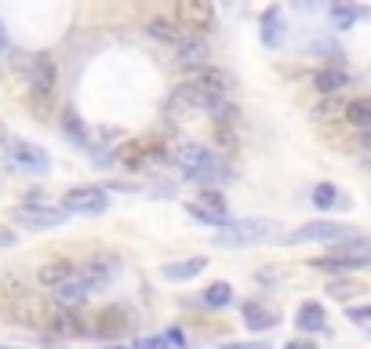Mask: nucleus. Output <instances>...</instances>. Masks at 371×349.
Returning <instances> with one entry per match:
<instances>
[{"instance_id":"30","label":"nucleus","mask_w":371,"mask_h":349,"mask_svg":"<svg viewBox=\"0 0 371 349\" xmlns=\"http://www.w3.org/2000/svg\"><path fill=\"white\" fill-rule=\"evenodd\" d=\"M364 288L361 284H353V280H331L328 284V295L335 298V302H349V298H357Z\"/></svg>"},{"instance_id":"17","label":"nucleus","mask_w":371,"mask_h":349,"mask_svg":"<svg viewBox=\"0 0 371 349\" xmlns=\"http://www.w3.org/2000/svg\"><path fill=\"white\" fill-rule=\"evenodd\" d=\"M189 84H197L204 91H215V95H226L230 91V76H226L222 70H215V66H197V70H189Z\"/></svg>"},{"instance_id":"3","label":"nucleus","mask_w":371,"mask_h":349,"mask_svg":"<svg viewBox=\"0 0 371 349\" xmlns=\"http://www.w3.org/2000/svg\"><path fill=\"white\" fill-rule=\"evenodd\" d=\"M55 81H58V70H55L52 55L40 51V55L29 58V106L44 113L55 99Z\"/></svg>"},{"instance_id":"26","label":"nucleus","mask_w":371,"mask_h":349,"mask_svg":"<svg viewBox=\"0 0 371 349\" xmlns=\"http://www.w3.org/2000/svg\"><path fill=\"white\" fill-rule=\"evenodd\" d=\"M281 8H266L262 11V44L266 47H277L281 44Z\"/></svg>"},{"instance_id":"2","label":"nucleus","mask_w":371,"mask_h":349,"mask_svg":"<svg viewBox=\"0 0 371 349\" xmlns=\"http://www.w3.org/2000/svg\"><path fill=\"white\" fill-rule=\"evenodd\" d=\"M269 233H277V222L273 218H226L219 233H215V244L219 247H240V244H259L266 241Z\"/></svg>"},{"instance_id":"39","label":"nucleus","mask_w":371,"mask_h":349,"mask_svg":"<svg viewBox=\"0 0 371 349\" xmlns=\"http://www.w3.org/2000/svg\"><path fill=\"white\" fill-rule=\"evenodd\" d=\"M299 8H302V11H310V8H320V0H299Z\"/></svg>"},{"instance_id":"35","label":"nucleus","mask_w":371,"mask_h":349,"mask_svg":"<svg viewBox=\"0 0 371 349\" xmlns=\"http://www.w3.org/2000/svg\"><path fill=\"white\" fill-rule=\"evenodd\" d=\"M19 244V233H11L8 226H0V247H15Z\"/></svg>"},{"instance_id":"37","label":"nucleus","mask_w":371,"mask_h":349,"mask_svg":"<svg viewBox=\"0 0 371 349\" xmlns=\"http://www.w3.org/2000/svg\"><path fill=\"white\" fill-rule=\"evenodd\" d=\"M164 339H168V346H179V349L186 346V339H182V331H179V327H171V331H168Z\"/></svg>"},{"instance_id":"18","label":"nucleus","mask_w":371,"mask_h":349,"mask_svg":"<svg viewBox=\"0 0 371 349\" xmlns=\"http://www.w3.org/2000/svg\"><path fill=\"white\" fill-rule=\"evenodd\" d=\"M204 269H207V259L193 255V259H182V262H168L164 269H160V277L164 280H193V277H200Z\"/></svg>"},{"instance_id":"15","label":"nucleus","mask_w":371,"mask_h":349,"mask_svg":"<svg viewBox=\"0 0 371 349\" xmlns=\"http://www.w3.org/2000/svg\"><path fill=\"white\" fill-rule=\"evenodd\" d=\"M91 295H95V291H91L80 277H70V280H62L58 288H52V298H55V302H58L62 309H77V306H84Z\"/></svg>"},{"instance_id":"5","label":"nucleus","mask_w":371,"mask_h":349,"mask_svg":"<svg viewBox=\"0 0 371 349\" xmlns=\"http://www.w3.org/2000/svg\"><path fill=\"white\" fill-rule=\"evenodd\" d=\"M8 168L22 171V174H44L47 168H52V156H47L40 146H33V142L15 138L8 146Z\"/></svg>"},{"instance_id":"36","label":"nucleus","mask_w":371,"mask_h":349,"mask_svg":"<svg viewBox=\"0 0 371 349\" xmlns=\"http://www.w3.org/2000/svg\"><path fill=\"white\" fill-rule=\"evenodd\" d=\"M284 349H317L313 339H292V342H284Z\"/></svg>"},{"instance_id":"12","label":"nucleus","mask_w":371,"mask_h":349,"mask_svg":"<svg viewBox=\"0 0 371 349\" xmlns=\"http://www.w3.org/2000/svg\"><path fill=\"white\" fill-rule=\"evenodd\" d=\"M47 327L62 339H84L91 335V316H80L73 309H62V313H52L47 316Z\"/></svg>"},{"instance_id":"10","label":"nucleus","mask_w":371,"mask_h":349,"mask_svg":"<svg viewBox=\"0 0 371 349\" xmlns=\"http://www.w3.org/2000/svg\"><path fill=\"white\" fill-rule=\"evenodd\" d=\"M132 327V309L127 306H109L99 316H91V335L95 339H120Z\"/></svg>"},{"instance_id":"23","label":"nucleus","mask_w":371,"mask_h":349,"mask_svg":"<svg viewBox=\"0 0 371 349\" xmlns=\"http://www.w3.org/2000/svg\"><path fill=\"white\" fill-rule=\"evenodd\" d=\"M313 88L320 95H338L342 88H349V73L346 70H320V73H313Z\"/></svg>"},{"instance_id":"27","label":"nucleus","mask_w":371,"mask_h":349,"mask_svg":"<svg viewBox=\"0 0 371 349\" xmlns=\"http://www.w3.org/2000/svg\"><path fill=\"white\" fill-rule=\"evenodd\" d=\"M15 320H19V324H40V320H47V313H44V306L37 302V298H19V306H15Z\"/></svg>"},{"instance_id":"21","label":"nucleus","mask_w":371,"mask_h":349,"mask_svg":"<svg viewBox=\"0 0 371 349\" xmlns=\"http://www.w3.org/2000/svg\"><path fill=\"white\" fill-rule=\"evenodd\" d=\"M313 208H320V211H335V208H349V204H346V193H338V186H331V182H317V186H313Z\"/></svg>"},{"instance_id":"24","label":"nucleus","mask_w":371,"mask_h":349,"mask_svg":"<svg viewBox=\"0 0 371 349\" xmlns=\"http://www.w3.org/2000/svg\"><path fill=\"white\" fill-rule=\"evenodd\" d=\"M62 120V131H66V138L73 142V146H80V149H91V138H88V128H84V120H80L73 109H66V113L58 117Z\"/></svg>"},{"instance_id":"34","label":"nucleus","mask_w":371,"mask_h":349,"mask_svg":"<svg viewBox=\"0 0 371 349\" xmlns=\"http://www.w3.org/2000/svg\"><path fill=\"white\" fill-rule=\"evenodd\" d=\"M222 349H273L269 342H226Z\"/></svg>"},{"instance_id":"1","label":"nucleus","mask_w":371,"mask_h":349,"mask_svg":"<svg viewBox=\"0 0 371 349\" xmlns=\"http://www.w3.org/2000/svg\"><path fill=\"white\" fill-rule=\"evenodd\" d=\"M226 106V95H215V91H204L197 84L182 81L175 88V95L168 99V117L182 120V117H193V113H219Z\"/></svg>"},{"instance_id":"11","label":"nucleus","mask_w":371,"mask_h":349,"mask_svg":"<svg viewBox=\"0 0 371 349\" xmlns=\"http://www.w3.org/2000/svg\"><path fill=\"white\" fill-rule=\"evenodd\" d=\"M168 161L179 164L186 174H197V171H204V168H215V164H219L215 153L207 149V146H200V142H182L175 153H168Z\"/></svg>"},{"instance_id":"25","label":"nucleus","mask_w":371,"mask_h":349,"mask_svg":"<svg viewBox=\"0 0 371 349\" xmlns=\"http://www.w3.org/2000/svg\"><path fill=\"white\" fill-rule=\"evenodd\" d=\"M342 120H349L353 128L368 131V124H371V102H368V99H349V102H346V113H342Z\"/></svg>"},{"instance_id":"7","label":"nucleus","mask_w":371,"mask_h":349,"mask_svg":"<svg viewBox=\"0 0 371 349\" xmlns=\"http://www.w3.org/2000/svg\"><path fill=\"white\" fill-rule=\"evenodd\" d=\"M186 215H193L197 222H207V226H222L226 218H230V204L219 189H200L197 200L186 204Z\"/></svg>"},{"instance_id":"16","label":"nucleus","mask_w":371,"mask_h":349,"mask_svg":"<svg viewBox=\"0 0 371 349\" xmlns=\"http://www.w3.org/2000/svg\"><path fill=\"white\" fill-rule=\"evenodd\" d=\"M240 313H244V327H248V331H269L273 324L281 320L277 309H269L266 302H259V298L244 302V309H240Z\"/></svg>"},{"instance_id":"9","label":"nucleus","mask_w":371,"mask_h":349,"mask_svg":"<svg viewBox=\"0 0 371 349\" xmlns=\"http://www.w3.org/2000/svg\"><path fill=\"white\" fill-rule=\"evenodd\" d=\"M175 15H179V26H186L189 33H204L215 22L212 0H175Z\"/></svg>"},{"instance_id":"38","label":"nucleus","mask_w":371,"mask_h":349,"mask_svg":"<svg viewBox=\"0 0 371 349\" xmlns=\"http://www.w3.org/2000/svg\"><path fill=\"white\" fill-rule=\"evenodd\" d=\"M4 51H8V33H4V22H0V58H4Z\"/></svg>"},{"instance_id":"8","label":"nucleus","mask_w":371,"mask_h":349,"mask_svg":"<svg viewBox=\"0 0 371 349\" xmlns=\"http://www.w3.org/2000/svg\"><path fill=\"white\" fill-rule=\"evenodd\" d=\"M349 233H357L353 226H342V222H306L302 229H295V233H287L284 236V244H306V241H342V236H349Z\"/></svg>"},{"instance_id":"40","label":"nucleus","mask_w":371,"mask_h":349,"mask_svg":"<svg viewBox=\"0 0 371 349\" xmlns=\"http://www.w3.org/2000/svg\"><path fill=\"white\" fill-rule=\"evenodd\" d=\"M8 138V131H4V124H0V142H4Z\"/></svg>"},{"instance_id":"32","label":"nucleus","mask_w":371,"mask_h":349,"mask_svg":"<svg viewBox=\"0 0 371 349\" xmlns=\"http://www.w3.org/2000/svg\"><path fill=\"white\" fill-rule=\"evenodd\" d=\"M349 320L357 324V327H368V320H371V309H368V306H353V309H349Z\"/></svg>"},{"instance_id":"4","label":"nucleus","mask_w":371,"mask_h":349,"mask_svg":"<svg viewBox=\"0 0 371 349\" xmlns=\"http://www.w3.org/2000/svg\"><path fill=\"white\" fill-rule=\"evenodd\" d=\"M66 215H102L109 208V193L102 186H77L58 204Z\"/></svg>"},{"instance_id":"20","label":"nucleus","mask_w":371,"mask_h":349,"mask_svg":"<svg viewBox=\"0 0 371 349\" xmlns=\"http://www.w3.org/2000/svg\"><path fill=\"white\" fill-rule=\"evenodd\" d=\"M70 277H77V262H44L40 269H37V280L44 284V288H58L62 280H70Z\"/></svg>"},{"instance_id":"29","label":"nucleus","mask_w":371,"mask_h":349,"mask_svg":"<svg viewBox=\"0 0 371 349\" xmlns=\"http://www.w3.org/2000/svg\"><path fill=\"white\" fill-rule=\"evenodd\" d=\"M150 37L153 40H168V44H179L182 37H179V26H175L171 19H153L150 22Z\"/></svg>"},{"instance_id":"13","label":"nucleus","mask_w":371,"mask_h":349,"mask_svg":"<svg viewBox=\"0 0 371 349\" xmlns=\"http://www.w3.org/2000/svg\"><path fill=\"white\" fill-rule=\"evenodd\" d=\"M207 58H212V44H207L200 33H189L186 40H179V55H175V62H179L182 70L207 66Z\"/></svg>"},{"instance_id":"22","label":"nucleus","mask_w":371,"mask_h":349,"mask_svg":"<svg viewBox=\"0 0 371 349\" xmlns=\"http://www.w3.org/2000/svg\"><path fill=\"white\" fill-rule=\"evenodd\" d=\"M324 324H328V313H324L320 302H302L299 306V313H295V327L299 331H320Z\"/></svg>"},{"instance_id":"33","label":"nucleus","mask_w":371,"mask_h":349,"mask_svg":"<svg viewBox=\"0 0 371 349\" xmlns=\"http://www.w3.org/2000/svg\"><path fill=\"white\" fill-rule=\"evenodd\" d=\"M135 349H168V339H139Z\"/></svg>"},{"instance_id":"6","label":"nucleus","mask_w":371,"mask_h":349,"mask_svg":"<svg viewBox=\"0 0 371 349\" xmlns=\"http://www.w3.org/2000/svg\"><path fill=\"white\" fill-rule=\"evenodd\" d=\"M11 218L19 222L22 229H52V226H62L70 215L58 208V204H22V208H15Z\"/></svg>"},{"instance_id":"19","label":"nucleus","mask_w":371,"mask_h":349,"mask_svg":"<svg viewBox=\"0 0 371 349\" xmlns=\"http://www.w3.org/2000/svg\"><path fill=\"white\" fill-rule=\"evenodd\" d=\"M342 113H346V99H342V95H324V99L310 109V117L317 124H335V120H342Z\"/></svg>"},{"instance_id":"14","label":"nucleus","mask_w":371,"mask_h":349,"mask_svg":"<svg viewBox=\"0 0 371 349\" xmlns=\"http://www.w3.org/2000/svg\"><path fill=\"white\" fill-rule=\"evenodd\" d=\"M117 259H91V262H84V266H77V277L88 284L91 291H99V288H106V284L117 277Z\"/></svg>"},{"instance_id":"28","label":"nucleus","mask_w":371,"mask_h":349,"mask_svg":"<svg viewBox=\"0 0 371 349\" xmlns=\"http://www.w3.org/2000/svg\"><path fill=\"white\" fill-rule=\"evenodd\" d=\"M230 298H233V288L226 280H215L212 288H204V302L212 306V309H222V306H230Z\"/></svg>"},{"instance_id":"31","label":"nucleus","mask_w":371,"mask_h":349,"mask_svg":"<svg viewBox=\"0 0 371 349\" xmlns=\"http://www.w3.org/2000/svg\"><path fill=\"white\" fill-rule=\"evenodd\" d=\"M357 15H361L357 8H349V4H335V8H331V22H335V29H349Z\"/></svg>"}]
</instances>
